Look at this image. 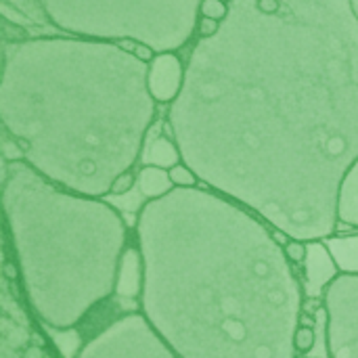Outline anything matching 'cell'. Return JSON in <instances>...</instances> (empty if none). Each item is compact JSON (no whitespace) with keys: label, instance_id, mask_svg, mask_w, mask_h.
Here are the masks:
<instances>
[{"label":"cell","instance_id":"6da1fadb","mask_svg":"<svg viewBox=\"0 0 358 358\" xmlns=\"http://www.w3.org/2000/svg\"><path fill=\"white\" fill-rule=\"evenodd\" d=\"M199 182L275 233L325 241L358 162V15L350 0H229L197 38L166 124Z\"/></svg>","mask_w":358,"mask_h":358},{"label":"cell","instance_id":"7a4b0ae2","mask_svg":"<svg viewBox=\"0 0 358 358\" xmlns=\"http://www.w3.org/2000/svg\"><path fill=\"white\" fill-rule=\"evenodd\" d=\"M141 315L178 358H296L304 281L275 231L208 189H172L136 216Z\"/></svg>","mask_w":358,"mask_h":358},{"label":"cell","instance_id":"3957f363","mask_svg":"<svg viewBox=\"0 0 358 358\" xmlns=\"http://www.w3.org/2000/svg\"><path fill=\"white\" fill-rule=\"evenodd\" d=\"M155 115L149 63L117 42L29 36L2 44L4 141L61 189L111 195L141 159Z\"/></svg>","mask_w":358,"mask_h":358},{"label":"cell","instance_id":"277c9868","mask_svg":"<svg viewBox=\"0 0 358 358\" xmlns=\"http://www.w3.org/2000/svg\"><path fill=\"white\" fill-rule=\"evenodd\" d=\"M2 201L27 302L50 329L78 327L115 294L128 227L113 206L4 159Z\"/></svg>","mask_w":358,"mask_h":358},{"label":"cell","instance_id":"5b68a950","mask_svg":"<svg viewBox=\"0 0 358 358\" xmlns=\"http://www.w3.org/2000/svg\"><path fill=\"white\" fill-rule=\"evenodd\" d=\"M201 0H2L17 25L76 38L136 40L155 52H178L197 36Z\"/></svg>","mask_w":358,"mask_h":358},{"label":"cell","instance_id":"8992f818","mask_svg":"<svg viewBox=\"0 0 358 358\" xmlns=\"http://www.w3.org/2000/svg\"><path fill=\"white\" fill-rule=\"evenodd\" d=\"M73 358H178L141 313L113 319L96 331Z\"/></svg>","mask_w":358,"mask_h":358},{"label":"cell","instance_id":"52a82bcc","mask_svg":"<svg viewBox=\"0 0 358 358\" xmlns=\"http://www.w3.org/2000/svg\"><path fill=\"white\" fill-rule=\"evenodd\" d=\"M329 358H358V275H340L323 294Z\"/></svg>","mask_w":358,"mask_h":358},{"label":"cell","instance_id":"ba28073f","mask_svg":"<svg viewBox=\"0 0 358 358\" xmlns=\"http://www.w3.org/2000/svg\"><path fill=\"white\" fill-rule=\"evenodd\" d=\"M185 65L178 52H157L149 65V90L162 105H170L182 90Z\"/></svg>","mask_w":358,"mask_h":358},{"label":"cell","instance_id":"9c48e42d","mask_svg":"<svg viewBox=\"0 0 358 358\" xmlns=\"http://www.w3.org/2000/svg\"><path fill=\"white\" fill-rule=\"evenodd\" d=\"M304 289L313 298H323L325 289L342 275L325 241H308V256L302 264Z\"/></svg>","mask_w":358,"mask_h":358},{"label":"cell","instance_id":"30bf717a","mask_svg":"<svg viewBox=\"0 0 358 358\" xmlns=\"http://www.w3.org/2000/svg\"><path fill=\"white\" fill-rule=\"evenodd\" d=\"M141 292H143V256L136 245H128L122 256L115 294L122 298H138Z\"/></svg>","mask_w":358,"mask_h":358},{"label":"cell","instance_id":"8fae6325","mask_svg":"<svg viewBox=\"0 0 358 358\" xmlns=\"http://www.w3.org/2000/svg\"><path fill=\"white\" fill-rule=\"evenodd\" d=\"M338 218L340 224L358 229V162L348 170L338 201Z\"/></svg>","mask_w":358,"mask_h":358},{"label":"cell","instance_id":"7c38bea8","mask_svg":"<svg viewBox=\"0 0 358 358\" xmlns=\"http://www.w3.org/2000/svg\"><path fill=\"white\" fill-rule=\"evenodd\" d=\"M325 243L342 275H358V235H334Z\"/></svg>","mask_w":358,"mask_h":358},{"label":"cell","instance_id":"4fadbf2b","mask_svg":"<svg viewBox=\"0 0 358 358\" xmlns=\"http://www.w3.org/2000/svg\"><path fill=\"white\" fill-rule=\"evenodd\" d=\"M143 162H145V166H157V168L170 170V168H174L176 164L182 162V155H180L178 145L174 143V138H168L166 134H159L145 147Z\"/></svg>","mask_w":358,"mask_h":358},{"label":"cell","instance_id":"5bb4252c","mask_svg":"<svg viewBox=\"0 0 358 358\" xmlns=\"http://www.w3.org/2000/svg\"><path fill=\"white\" fill-rule=\"evenodd\" d=\"M138 189L143 193V197L149 199H159L164 195H168L174 185L170 180V172L157 166H143L138 170Z\"/></svg>","mask_w":358,"mask_h":358},{"label":"cell","instance_id":"9a60e30c","mask_svg":"<svg viewBox=\"0 0 358 358\" xmlns=\"http://www.w3.org/2000/svg\"><path fill=\"white\" fill-rule=\"evenodd\" d=\"M294 344H296V352L302 355V357H308L313 352V348L317 346V334H315V327L310 321H304L302 317V323L296 331V338H294Z\"/></svg>","mask_w":358,"mask_h":358},{"label":"cell","instance_id":"2e32d148","mask_svg":"<svg viewBox=\"0 0 358 358\" xmlns=\"http://www.w3.org/2000/svg\"><path fill=\"white\" fill-rule=\"evenodd\" d=\"M170 172V180L176 189H191V187H199V176L185 164H176L174 168L168 170Z\"/></svg>","mask_w":358,"mask_h":358},{"label":"cell","instance_id":"e0dca14e","mask_svg":"<svg viewBox=\"0 0 358 358\" xmlns=\"http://www.w3.org/2000/svg\"><path fill=\"white\" fill-rule=\"evenodd\" d=\"M285 256L294 266H302L306 256H308V243L306 241H298V239H285Z\"/></svg>","mask_w":358,"mask_h":358},{"label":"cell","instance_id":"ac0fdd59","mask_svg":"<svg viewBox=\"0 0 358 358\" xmlns=\"http://www.w3.org/2000/svg\"><path fill=\"white\" fill-rule=\"evenodd\" d=\"M199 15L216 19V21H224L229 15V2L227 0H201Z\"/></svg>","mask_w":358,"mask_h":358},{"label":"cell","instance_id":"d6986e66","mask_svg":"<svg viewBox=\"0 0 358 358\" xmlns=\"http://www.w3.org/2000/svg\"><path fill=\"white\" fill-rule=\"evenodd\" d=\"M134 185H138V174H134L132 170L120 174L113 185H111V195H128L130 191H134Z\"/></svg>","mask_w":358,"mask_h":358},{"label":"cell","instance_id":"ffe728a7","mask_svg":"<svg viewBox=\"0 0 358 358\" xmlns=\"http://www.w3.org/2000/svg\"><path fill=\"white\" fill-rule=\"evenodd\" d=\"M222 21L210 19V17H199L197 21V38H214L220 31Z\"/></svg>","mask_w":358,"mask_h":358},{"label":"cell","instance_id":"44dd1931","mask_svg":"<svg viewBox=\"0 0 358 358\" xmlns=\"http://www.w3.org/2000/svg\"><path fill=\"white\" fill-rule=\"evenodd\" d=\"M134 57H136V59H141L143 63H149V65H151V61L157 57V52H155L149 44L138 42V44H136V48H134Z\"/></svg>","mask_w":358,"mask_h":358},{"label":"cell","instance_id":"7402d4cb","mask_svg":"<svg viewBox=\"0 0 358 358\" xmlns=\"http://www.w3.org/2000/svg\"><path fill=\"white\" fill-rule=\"evenodd\" d=\"M352 2V8H355V13L358 15V0H350Z\"/></svg>","mask_w":358,"mask_h":358},{"label":"cell","instance_id":"603a6c76","mask_svg":"<svg viewBox=\"0 0 358 358\" xmlns=\"http://www.w3.org/2000/svg\"><path fill=\"white\" fill-rule=\"evenodd\" d=\"M227 2H229V0H227Z\"/></svg>","mask_w":358,"mask_h":358}]
</instances>
